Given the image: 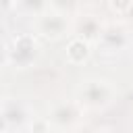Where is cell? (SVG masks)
<instances>
[{"mask_svg": "<svg viewBox=\"0 0 133 133\" xmlns=\"http://www.w3.org/2000/svg\"><path fill=\"white\" fill-rule=\"evenodd\" d=\"M77 102L87 108V110H102L106 106L112 104V100L116 98V89L108 79H100V77H91L81 81V85L77 87Z\"/></svg>", "mask_w": 133, "mask_h": 133, "instance_id": "cell-1", "label": "cell"}, {"mask_svg": "<svg viewBox=\"0 0 133 133\" xmlns=\"http://www.w3.org/2000/svg\"><path fill=\"white\" fill-rule=\"evenodd\" d=\"M33 27H35L37 35H42L44 39L56 42V39H62L71 31L73 25H71V17H66L54 8H48L42 15L33 17Z\"/></svg>", "mask_w": 133, "mask_h": 133, "instance_id": "cell-2", "label": "cell"}, {"mask_svg": "<svg viewBox=\"0 0 133 133\" xmlns=\"http://www.w3.org/2000/svg\"><path fill=\"white\" fill-rule=\"evenodd\" d=\"M83 116V106L75 100H60V102H54L48 110V123L52 129H58V131H66V129H75L79 125Z\"/></svg>", "mask_w": 133, "mask_h": 133, "instance_id": "cell-3", "label": "cell"}, {"mask_svg": "<svg viewBox=\"0 0 133 133\" xmlns=\"http://www.w3.org/2000/svg\"><path fill=\"white\" fill-rule=\"evenodd\" d=\"M37 54H39V46H37L35 37L29 33L17 35L8 48V60L12 66H19V69H27L37 58Z\"/></svg>", "mask_w": 133, "mask_h": 133, "instance_id": "cell-4", "label": "cell"}, {"mask_svg": "<svg viewBox=\"0 0 133 133\" xmlns=\"http://www.w3.org/2000/svg\"><path fill=\"white\" fill-rule=\"evenodd\" d=\"M98 44L106 52H118L129 44V35L121 27H104L100 37H98Z\"/></svg>", "mask_w": 133, "mask_h": 133, "instance_id": "cell-5", "label": "cell"}, {"mask_svg": "<svg viewBox=\"0 0 133 133\" xmlns=\"http://www.w3.org/2000/svg\"><path fill=\"white\" fill-rule=\"evenodd\" d=\"M89 44L91 42H87V39H83L79 35L71 37L69 44H66V60L71 64H83L91 54V46Z\"/></svg>", "mask_w": 133, "mask_h": 133, "instance_id": "cell-6", "label": "cell"}, {"mask_svg": "<svg viewBox=\"0 0 133 133\" xmlns=\"http://www.w3.org/2000/svg\"><path fill=\"white\" fill-rule=\"evenodd\" d=\"M102 25H100V19L94 17V15H83L77 23H75V35L87 39V42H98L100 33H102Z\"/></svg>", "mask_w": 133, "mask_h": 133, "instance_id": "cell-7", "label": "cell"}, {"mask_svg": "<svg viewBox=\"0 0 133 133\" xmlns=\"http://www.w3.org/2000/svg\"><path fill=\"white\" fill-rule=\"evenodd\" d=\"M15 6L23 8L27 15L37 17V15H42L44 10H48V8H50V0H17V4H15Z\"/></svg>", "mask_w": 133, "mask_h": 133, "instance_id": "cell-8", "label": "cell"}, {"mask_svg": "<svg viewBox=\"0 0 133 133\" xmlns=\"http://www.w3.org/2000/svg\"><path fill=\"white\" fill-rule=\"evenodd\" d=\"M50 8H54L66 17H73L79 10V0H50Z\"/></svg>", "mask_w": 133, "mask_h": 133, "instance_id": "cell-9", "label": "cell"}, {"mask_svg": "<svg viewBox=\"0 0 133 133\" xmlns=\"http://www.w3.org/2000/svg\"><path fill=\"white\" fill-rule=\"evenodd\" d=\"M108 4H110V8L116 10V12H127L129 6L133 4V0H108Z\"/></svg>", "mask_w": 133, "mask_h": 133, "instance_id": "cell-10", "label": "cell"}, {"mask_svg": "<svg viewBox=\"0 0 133 133\" xmlns=\"http://www.w3.org/2000/svg\"><path fill=\"white\" fill-rule=\"evenodd\" d=\"M8 64H10V60H8V48L4 44H0V71L4 66H8Z\"/></svg>", "mask_w": 133, "mask_h": 133, "instance_id": "cell-11", "label": "cell"}, {"mask_svg": "<svg viewBox=\"0 0 133 133\" xmlns=\"http://www.w3.org/2000/svg\"><path fill=\"white\" fill-rule=\"evenodd\" d=\"M6 129H10V125H8L6 114H4V112H2V108H0V131H6Z\"/></svg>", "mask_w": 133, "mask_h": 133, "instance_id": "cell-12", "label": "cell"}, {"mask_svg": "<svg viewBox=\"0 0 133 133\" xmlns=\"http://www.w3.org/2000/svg\"><path fill=\"white\" fill-rule=\"evenodd\" d=\"M6 100H8V98H6V89H4V85H0V108L4 106Z\"/></svg>", "mask_w": 133, "mask_h": 133, "instance_id": "cell-13", "label": "cell"}, {"mask_svg": "<svg viewBox=\"0 0 133 133\" xmlns=\"http://www.w3.org/2000/svg\"><path fill=\"white\" fill-rule=\"evenodd\" d=\"M17 0H0V6H15Z\"/></svg>", "mask_w": 133, "mask_h": 133, "instance_id": "cell-14", "label": "cell"}, {"mask_svg": "<svg viewBox=\"0 0 133 133\" xmlns=\"http://www.w3.org/2000/svg\"><path fill=\"white\" fill-rule=\"evenodd\" d=\"M125 15H129V17H131V19H133V4H131V6H129V10H127V12H125Z\"/></svg>", "mask_w": 133, "mask_h": 133, "instance_id": "cell-15", "label": "cell"}]
</instances>
